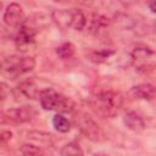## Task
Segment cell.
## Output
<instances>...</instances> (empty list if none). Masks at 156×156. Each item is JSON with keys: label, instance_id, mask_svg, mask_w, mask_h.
Here are the masks:
<instances>
[{"label": "cell", "instance_id": "6da1fadb", "mask_svg": "<svg viewBox=\"0 0 156 156\" xmlns=\"http://www.w3.org/2000/svg\"><path fill=\"white\" fill-rule=\"evenodd\" d=\"M89 105L96 115L104 118H113L123 105V96L118 91L104 90L91 95Z\"/></svg>", "mask_w": 156, "mask_h": 156}, {"label": "cell", "instance_id": "7a4b0ae2", "mask_svg": "<svg viewBox=\"0 0 156 156\" xmlns=\"http://www.w3.org/2000/svg\"><path fill=\"white\" fill-rule=\"evenodd\" d=\"M35 66V60L30 56H11L0 63V73L7 79H16Z\"/></svg>", "mask_w": 156, "mask_h": 156}, {"label": "cell", "instance_id": "3957f363", "mask_svg": "<svg viewBox=\"0 0 156 156\" xmlns=\"http://www.w3.org/2000/svg\"><path fill=\"white\" fill-rule=\"evenodd\" d=\"M38 99H39L40 106L46 111L72 112L74 108V102L69 98L57 93L51 88L41 89Z\"/></svg>", "mask_w": 156, "mask_h": 156}, {"label": "cell", "instance_id": "277c9868", "mask_svg": "<svg viewBox=\"0 0 156 156\" xmlns=\"http://www.w3.org/2000/svg\"><path fill=\"white\" fill-rule=\"evenodd\" d=\"M51 20L62 29L82 30L87 26V17L78 9H63L54 10L51 12Z\"/></svg>", "mask_w": 156, "mask_h": 156}, {"label": "cell", "instance_id": "5b68a950", "mask_svg": "<svg viewBox=\"0 0 156 156\" xmlns=\"http://www.w3.org/2000/svg\"><path fill=\"white\" fill-rule=\"evenodd\" d=\"M76 126L80 133L91 141H101L104 139V130L87 113H79L76 117Z\"/></svg>", "mask_w": 156, "mask_h": 156}, {"label": "cell", "instance_id": "8992f818", "mask_svg": "<svg viewBox=\"0 0 156 156\" xmlns=\"http://www.w3.org/2000/svg\"><path fill=\"white\" fill-rule=\"evenodd\" d=\"M38 115L37 110L33 106H21L6 110L1 112V123H26L32 121Z\"/></svg>", "mask_w": 156, "mask_h": 156}, {"label": "cell", "instance_id": "52a82bcc", "mask_svg": "<svg viewBox=\"0 0 156 156\" xmlns=\"http://www.w3.org/2000/svg\"><path fill=\"white\" fill-rule=\"evenodd\" d=\"M132 62L139 72L146 73L154 67V51L149 46H136L132 51Z\"/></svg>", "mask_w": 156, "mask_h": 156}, {"label": "cell", "instance_id": "ba28073f", "mask_svg": "<svg viewBox=\"0 0 156 156\" xmlns=\"http://www.w3.org/2000/svg\"><path fill=\"white\" fill-rule=\"evenodd\" d=\"M18 33L15 38V43L18 50L21 51H27L30 46L34 45L35 41V34L37 30H34L33 28H30L28 24H26L24 22L22 23V26L18 27Z\"/></svg>", "mask_w": 156, "mask_h": 156}, {"label": "cell", "instance_id": "9c48e42d", "mask_svg": "<svg viewBox=\"0 0 156 156\" xmlns=\"http://www.w3.org/2000/svg\"><path fill=\"white\" fill-rule=\"evenodd\" d=\"M26 16L24 12L22 10V7L12 2L10 4L5 12H4V22L9 26V27H13V28H18L20 26H22V23L24 22Z\"/></svg>", "mask_w": 156, "mask_h": 156}, {"label": "cell", "instance_id": "30bf717a", "mask_svg": "<svg viewBox=\"0 0 156 156\" xmlns=\"http://www.w3.org/2000/svg\"><path fill=\"white\" fill-rule=\"evenodd\" d=\"M41 89L39 88L35 79H27L21 82L16 88V94L24 99H37L40 94Z\"/></svg>", "mask_w": 156, "mask_h": 156}, {"label": "cell", "instance_id": "8fae6325", "mask_svg": "<svg viewBox=\"0 0 156 156\" xmlns=\"http://www.w3.org/2000/svg\"><path fill=\"white\" fill-rule=\"evenodd\" d=\"M129 95L136 100H152L155 98V88L152 84H139L129 90Z\"/></svg>", "mask_w": 156, "mask_h": 156}, {"label": "cell", "instance_id": "7c38bea8", "mask_svg": "<svg viewBox=\"0 0 156 156\" xmlns=\"http://www.w3.org/2000/svg\"><path fill=\"white\" fill-rule=\"evenodd\" d=\"M123 122L126 127L133 132L139 133L145 129V122L143 117H140V115H138L134 111H128L123 117Z\"/></svg>", "mask_w": 156, "mask_h": 156}, {"label": "cell", "instance_id": "4fadbf2b", "mask_svg": "<svg viewBox=\"0 0 156 156\" xmlns=\"http://www.w3.org/2000/svg\"><path fill=\"white\" fill-rule=\"evenodd\" d=\"M110 22L108 20L102 16V15H94L90 20V24H89V33L94 34V35H101L104 33H106V30L108 29Z\"/></svg>", "mask_w": 156, "mask_h": 156}, {"label": "cell", "instance_id": "5bb4252c", "mask_svg": "<svg viewBox=\"0 0 156 156\" xmlns=\"http://www.w3.org/2000/svg\"><path fill=\"white\" fill-rule=\"evenodd\" d=\"M27 134V139L29 140H34L39 144H44V145H51L52 144V135L44 133V132H38V130H29L26 133Z\"/></svg>", "mask_w": 156, "mask_h": 156}, {"label": "cell", "instance_id": "9a60e30c", "mask_svg": "<svg viewBox=\"0 0 156 156\" xmlns=\"http://www.w3.org/2000/svg\"><path fill=\"white\" fill-rule=\"evenodd\" d=\"M52 126L60 133H67L71 130V122L60 113H57L52 117Z\"/></svg>", "mask_w": 156, "mask_h": 156}, {"label": "cell", "instance_id": "2e32d148", "mask_svg": "<svg viewBox=\"0 0 156 156\" xmlns=\"http://www.w3.org/2000/svg\"><path fill=\"white\" fill-rule=\"evenodd\" d=\"M74 45L72 43H63L60 46H57L56 49V54L62 58V60H67L71 58L74 55Z\"/></svg>", "mask_w": 156, "mask_h": 156}, {"label": "cell", "instance_id": "e0dca14e", "mask_svg": "<svg viewBox=\"0 0 156 156\" xmlns=\"http://www.w3.org/2000/svg\"><path fill=\"white\" fill-rule=\"evenodd\" d=\"M60 154L63 155V156H78V155H83V151H82L79 144H77V143H68V144H66L61 149Z\"/></svg>", "mask_w": 156, "mask_h": 156}, {"label": "cell", "instance_id": "ac0fdd59", "mask_svg": "<svg viewBox=\"0 0 156 156\" xmlns=\"http://www.w3.org/2000/svg\"><path fill=\"white\" fill-rule=\"evenodd\" d=\"M115 51L113 50H98V51H93L90 54V60L94 61V62H98V63H101V62H105L111 55H113Z\"/></svg>", "mask_w": 156, "mask_h": 156}, {"label": "cell", "instance_id": "d6986e66", "mask_svg": "<svg viewBox=\"0 0 156 156\" xmlns=\"http://www.w3.org/2000/svg\"><path fill=\"white\" fill-rule=\"evenodd\" d=\"M20 152L23 154V155H39V154H43V150L38 145L24 144L23 146H21Z\"/></svg>", "mask_w": 156, "mask_h": 156}, {"label": "cell", "instance_id": "ffe728a7", "mask_svg": "<svg viewBox=\"0 0 156 156\" xmlns=\"http://www.w3.org/2000/svg\"><path fill=\"white\" fill-rule=\"evenodd\" d=\"M12 138V133L10 130H5V129H0V143H5L9 141Z\"/></svg>", "mask_w": 156, "mask_h": 156}, {"label": "cell", "instance_id": "44dd1931", "mask_svg": "<svg viewBox=\"0 0 156 156\" xmlns=\"http://www.w3.org/2000/svg\"><path fill=\"white\" fill-rule=\"evenodd\" d=\"M7 93H9V88H7V85H6L5 83L0 82V100L5 99V96L7 95Z\"/></svg>", "mask_w": 156, "mask_h": 156}, {"label": "cell", "instance_id": "7402d4cb", "mask_svg": "<svg viewBox=\"0 0 156 156\" xmlns=\"http://www.w3.org/2000/svg\"><path fill=\"white\" fill-rule=\"evenodd\" d=\"M54 1H57V2H69V4H72V2H82V4H88V1L89 0H54Z\"/></svg>", "mask_w": 156, "mask_h": 156}, {"label": "cell", "instance_id": "603a6c76", "mask_svg": "<svg viewBox=\"0 0 156 156\" xmlns=\"http://www.w3.org/2000/svg\"><path fill=\"white\" fill-rule=\"evenodd\" d=\"M147 5H149L150 11L154 13L155 12V0H147Z\"/></svg>", "mask_w": 156, "mask_h": 156}, {"label": "cell", "instance_id": "cb8c5ba5", "mask_svg": "<svg viewBox=\"0 0 156 156\" xmlns=\"http://www.w3.org/2000/svg\"><path fill=\"white\" fill-rule=\"evenodd\" d=\"M1 7H2V4H1V1H0V10H1Z\"/></svg>", "mask_w": 156, "mask_h": 156}]
</instances>
